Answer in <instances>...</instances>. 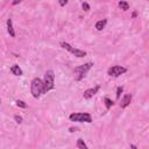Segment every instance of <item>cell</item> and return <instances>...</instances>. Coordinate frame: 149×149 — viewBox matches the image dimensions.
<instances>
[{
  "mask_svg": "<svg viewBox=\"0 0 149 149\" xmlns=\"http://www.w3.org/2000/svg\"><path fill=\"white\" fill-rule=\"evenodd\" d=\"M43 93H47L55 88V73L52 70H48L43 78Z\"/></svg>",
  "mask_w": 149,
  "mask_h": 149,
  "instance_id": "1",
  "label": "cell"
},
{
  "mask_svg": "<svg viewBox=\"0 0 149 149\" xmlns=\"http://www.w3.org/2000/svg\"><path fill=\"white\" fill-rule=\"evenodd\" d=\"M30 92L34 98H38L43 94V81L40 78H34L30 83Z\"/></svg>",
  "mask_w": 149,
  "mask_h": 149,
  "instance_id": "2",
  "label": "cell"
},
{
  "mask_svg": "<svg viewBox=\"0 0 149 149\" xmlns=\"http://www.w3.org/2000/svg\"><path fill=\"white\" fill-rule=\"evenodd\" d=\"M92 66H93V63H92V62H87V63H84V64H81V65L74 68L76 80H77V81L81 80V79L86 76V73L90 71V69H91Z\"/></svg>",
  "mask_w": 149,
  "mask_h": 149,
  "instance_id": "3",
  "label": "cell"
},
{
  "mask_svg": "<svg viewBox=\"0 0 149 149\" xmlns=\"http://www.w3.org/2000/svg\"><path fill=\"white\" fill-rule=\"evenodd\" d=\"M69 119L73 122H92V116L90 113L86 112H77V113H71L69 115Z\"/></svg>",
  "mask_w": 149,
  "mask_h": 149,
  "instance_id": "4",
  "label": "cell"
},
{
  "mask_svg": "<svg viewBox=\"0 0 149 149\" xmlns=\"http://www.w3.org/2000/svg\"><path fill=\"white\" fill-rule=\"evenodd\" d=\"M59 45H61L63 49H65V50H68L69 52H71L73 56L78 57V58H80V57H85V56H86V51L80 50V49H78V48H74V47H72L71 44H69L68 42H61Z\"/></svg>",
  "mask_w": 149,
  "mask_h": 149,
  "instance_id": "5",
  "label": "cell"
},
{
  "mask_svg": "<svg viewBox=\"0 0 149 149\" xmlns=\"http://www.w3.org/2000/svg\"><path fill=\"white\" fill-rule=\"evenodd\" d=\"M126 72H127V68H125L122 65H113L107 70V74H109L111 77H114V78H116Z\"/></svg>",
  "mask_w": 149,
  "mask_h": 149,
  "instance_id": "6",
  "label": "cell"
},
{
  "mask_svg": "<svg viewBox=\"0 0 149 149\" xmlns=\"http://www.w3.org/2000/svg\"><path fill=\"white\" fill-rule=\"evenodd\" d=\"M100 90V85H95L94 87H91V88H87L84 91L83 93V97L84 99H91L95 93H98V91Z\"/></svg>",
  "mask_w": 149,
  "mask_h": 149,
  "instance_id": "7",
  "label": "cell"
},
{
  "mask_svg": "<svg viewBox=\"0 0 149 149\" xmlns=\"http://www.w3.org/2000/svg\"><path fill=\"white\" fill-rule=\"evenodd\" d=\"M132 98H133V95H132L130 93L125 94V95L122 97V99H121L120 107H121V108H126L127 106H129V105H130V102H132Z\"/></svg>",
  "mask_w": 149,
  "mask_h": 149,
  "instance_id": "8",
  "label": "cell"
},
{
  "mask_svg": "<svg viewBox=\"0 0 149 149\" xmlns=\"http://www.w3.org/2000/svg\"><path fill=\"white\" fill-rule=\"evenodd\" d=\"M7 31H8L9 36L15 37V30H14V28H13V22H12V19H8V20H7Z\"/></svg>",
  "mask_w": 149,
  "mask_h": 149,
  "instance_id": "9",
  "label": "cell"
},
{
  "mask_svg": "<svg viewBox=\"0 0 149 149\" xmlns=\"http://www.w3.org/2000/svg\"><path fill=\"white\" fill-rule=\"evenodd\" d=\"M10 72H12L13 74H15V76H22V74H23V72H22L21 68H20L17 64L12 65V68H10Z\"/></svg>",
  "mask_w": 149,
  "mask_h": 149,
  "instance_id": "10",
  "label": "cell"
},
{
  "mask_svg": "<svg viewBox=\"0 0 149 149\" xmlns=\"http://www.w3.org/2000/svg\"><path fill=\"white\" fill-rule=\"evenodd\" d=\"M106 23H107V20H106V19H102V20H99V21H97L94 27H95V29H97V30H99V31H100V30H102V29L105 28Z\"/></svg>",
  "mask_w": 149,
  "mask_h": 149,
  "instance_id": "11",
  "label": "cell"
},
{
  "mask_svg": "<svg viewBox=\"0 0 149 149\" xmlns=\"http://www.w3.org/2000/svg\"><path fill=\"white\" fill-rule=\"evenodd\" d=\"M77 148L78 149H88L87 144L85 143V141L83 139H78L77 140Z\"/></svg>",
  "mask_w": 149,
  "mask_h": 149,
  "instance_id": "12",
  "label": "cell"
},
{
  "mask_svg": "<svg viewBox=\"0 0 149 149\" xmlns=\"http://www.w3.org/2000/svg\"><path fill=\"white\" fill-rule=\"evenodd\" d=\"M119 7L122 9V10H128L129 9V3L127 1H119Z\"/></svg>",
  "mask_w": 149,
  "mask_h": 149,
  "instance_id": "13",
  "label": "cell"
},
{
  "mask_svg": "<svg viewBox=\"0 0 149 149\" xmlns=\"http://www.w3.org/2000/svg\"><path fill=\"white\" fill-rule=\"evenodd\" d=\"M104 102H105V106H106V109H109L113 105H114V102L109 99V98H107V97H105L104 98Z\"/></svg>",
  "mask_w": 149,
  "mask_h": 149,
  "instance_id": "14",
  "label": "cell"
},
{
  "mask_svg": "<svg viewBox=\"0 0 149 149\" xmlns=\"http://www.w3.org/2000/svg\"><path fill=\"white\" fill-rule=\"evenodd\" d=\"M123 92V87L122 86H119L118 88H116V100H119L120 99V97H121V93Z\"/></svg>",
  "mask_w": 149,
  "mask_h": 149,
  "instance_id": "15",
  "label": "cell"
},
{
  "mask_svg": "<svg viewBox=\"0 0 149 149\" xmlns=\"http://www.w3.org/2000/svg\"><path fill=\"white\" fill-rule=\"evenodd\" d=\"M15 102H16V106L17 107H21V108H26L27 107V104L24 101H22V100H16Z\"/></svg>",
  "mask_w": 149,
  "mask_h": 149,
  "instance_id": "16",
  "label": "cell"
},
{
  "mask_svg": "<svg viewBox=\"0 0 149 149\" xmlns=\"http://www.w3.org/2000/svg\"><path fill=\"white\" fill-rule=\"evenodd\" d=\"M81 7H83V9H84L85 12L90 10V5H88L87 2H83V3H81Z\"/></svg>",
  "mask_w": 149,
  "mask_h": 149,
  "instance_id": "17",
  "label": "cell"
},
{
  "mask_svg": "<svg viewBox=\"0 0 149 149\" xmlns=\"http://www.w3.org/2000/svg\"><path fill=\"white\" fill-rule=\"evenodd\" d=\"M14 120L16 121V123H21L22 122V116H20V115H14Z\"/></svg>",
  "mask_w": 149,
  "mask_h": 149,
  "instance_id": "18",
  "label": "cell"
},
{
  "mask_svg": "<svg viewBox=\"0 0 149 149\" xmlns=\"http://www.w3.org/2000/svg\"><path fill=\"white\" fill-rule=\"evenodd\" d=\"M66 3H68V0H61V1H59V5H61V6H65Z\"/></svg>",
  "mask_w": 149,
  "mask_h": 149,
  "instance_id": "19",
  "label": "cell"
},
{
  "mask_svg": "<svg viewBox=\"0 0 149 149\" xmlns=\"http://www.w3.org/2000/svg\"><path fill=\"white\" fill-rule=\"evenodd\" d=\"M20 2H21V0H15V1H13V2H12V5H14V6H15V5L20 3Z\"/></svg>",
  "mask_w": 149,
  "mask_h": 149,
  "instance_id": "20",
  "label": "cell"
},
{
  "mask_svg": "<svg viewBox=\"0 0 149 149\" xmlns=\"http://www.w3.org/2000/svg\"><path fill=\"white\" fill-rule=\"evenodd\" d=\"M77 130H78V128H76V127H74V128H73V127L70 128V132H72V133H73V132H77Z\"/></svg>",
  "mask_w": 149,
  "mask_h": 149,
  "instance_id": "21",
  "label": "cell"
},
{
  "mask_svg": "<svg viewBox=\"0 0 149 149\" xmlns=\"http://www.w3.org/2000/svg\"><path fill=\"white\" fill-rule=\"evenodd\" d=\"M130 149H137L135 144H130Z\"/></svg>",
  "mask_w": 149,
  "mask_h": 149,
  "instance_id": "22",
  "label": "cell"
},
{
  "mask_svg": "<svg viewBox=\"0 0 149 149\" xmlns=\"http://www.w3.org/2000/svg\"><path fill=\"white\" fill-rule=\"evenodd\" d=\"M136 15H137V13H136V12H134V13H133V15H132V17H136Z\"/></svg>",
  "mask_w": 149,
  "mask_h": 149,
  "instance_id": "23",
  "label": "cell"
},
{
  "mask_svg": "<svg viewBox=\"0 0 149 149\" xmlns=\"http://www.w3.org/2000/svg\"><path fill=\"white\" fill-rule=\"evenodd\" d=\"M0 104H1V99H0Z\"/></svg>",
  "mask_w": 149,
  "mask_h": 149,
  "instance_id": "24",
  "label": "cell"
}]
</instances>
